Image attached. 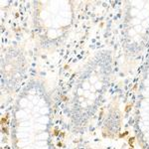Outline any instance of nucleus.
<instances>
[{"label": "nucleus", "mask_w": 149, "mask_h": 149, "mask_svg": "<svg viewBox=\"0 0 149 149\" xmlns=\"http://www.w3.org/2000/svg\"><path fill=\"white\" fill-rule=\"evenodd\" d=\"M52 114L51 98L44 84L29 81L19 93L12 112L13 148L25 149L27 142L30 146V141H38L40 149H53Z\"/></svg>", "instance_id": "f257e3e1"}, {"label": "nucleus", "mask_w": 149, "mask_h": 149, "mask_svg": "<svg viewBox=\"0 0 149 149\" xmlns=\"http://www.w3.org/2000/svg\"><path fill=\"white\" fill-rule=\"evenodd\" d=\"M112 72L109 51H100L83 69L73 92L69 119L74 132L84 131L102 103Z\"/></svg>", "instance_id": "f03ea898"}, {"label": "nucleus", "mask_w": 149, "mask_h": 149, "mask_svg": "<svg viewBox=\"0 0 149 149\" xmlns=\"http://www.w3.org/2000/svg\"><path fill=\"white\" fill-rule=\"evenodd\" d=\"M78 149H92V148H78Z\"/></svg>", "instance_id": "7ed1b4c3"}]
</instances>
